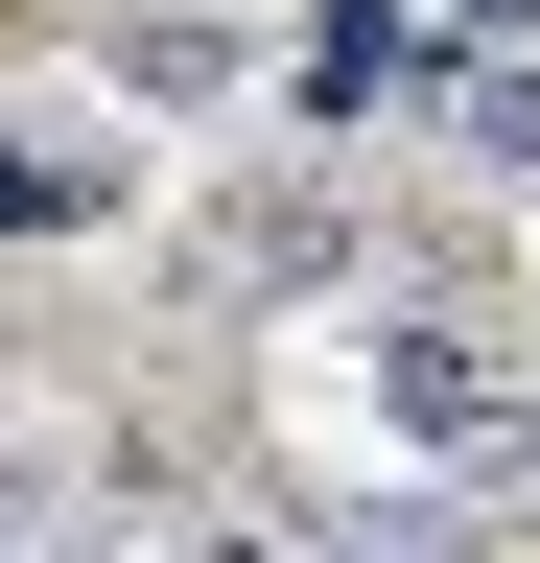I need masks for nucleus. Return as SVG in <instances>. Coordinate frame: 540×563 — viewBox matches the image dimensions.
<instances>
[{
	"mask_svg": "<svg viewBox=\"0 0 540 563\" xmlns=\"http://www.w3.org/2000/svg\"><path fill=\"white\" fill-rule=\"evenodd\" d=\"M118 188H142V165H118L71 95H0V235H71V211H118Z\"/></svg>",
	"mask_w": 540,
	"mask_h": 563,
	"instance_id": "7ed1b4c3",
	"label": "nucleus"
},
{
	"mask_svg": "<svg viewBox=\"0 0 540 563\" xmlns=\"http://www.w3.org/2000/svg\"><path fill=\"white\" fill-rule=\"evenodd\" d=\"M118 95L212 118V95H235V24H212V0H142V24H118Z\"/></svg>",
	"mask_w": 540,
	"mask_h": 563,
	"instance_id": "423d86ee",
	"label": "nucleus"
},
{
	"mask_svg": "<svg viewBox=\"0 0 540 563\" xmlns=\"http://www.w3.org/2000/svg\"><path fill=\"white\" fill-rule=\"evenodd\" d=\"M283 563H470V517H447V493H306Z\"/></svg>",
	"mask_w": 540,
	"mask_h": 563,
	"instance_id": "39448f33",
	"label": "nucleus"
},
{
	"mask_svg": "<svg viewBox=\"0 0 540 563\" xmlns=\"http://www.w3.org/2000/svg\"><path fill=\"white\" fill-rule=\"evenodd\" d=\"M423 24H447V47H540V0H423Z\"/></svg>",
	"mask_w": 540,
	"mask_h": 563,
	"instance_id": "6e6552de",
	"label": "nucleus"
},
{
	"mask_svg": "<svg viewBox=\"0 0 540 563\" xmlns=\"http://www.w3.org/2000/svg\"><path fill=\"white\" fill-rule=\"evenodd\" d=\"M235 282H353V188H258L235 211Z\"/></svg>",
	"mask_w": 540,
	"mask_h": 563,
	"instance_id": "0eeeda50",
	"label": "nucleus"
},
{
	"mask_svg": "<svg viewBox=\"0 0 540 563\" xmlns=\"http://www.w3.org/2000/svg\"><path fill=\"white\" fill-rule=\"evenodd\" d=\"M24 540H47V517H24V470H0V563H24Z\"/></svg>",
	"mask_w": 540,
	"mask_h": 563,
	"instance_id": "1a4fd4ad",
	"label": "nucleus"
},
{
	"mask_svg": "<svg viewBox=\"0 0 540 563\" xmlns=\"http://www.w3.org/2000/svg\"><path fill=\"white\" fill-rule=\"evenodd\" d=\"M423 70H447L423 0H306V24H283V118H306V141H399Z\"/></svg>",
	"mask_w": 540,
	"mask_h": 563,
	"instance_id": "f03ea898",
	"label": "nucleus"
},
{
	"mask_svg": "<svg viewBox=\"0 0 540 563\" xmlns=\"http://www.w3.org/2000/svg\"><path fill=\"white\" fill-rule=\"evenodd\" d=\"M24 563H118V540H24Z\"/></svg>",
	"mask_w": 540,
	"mask_h": 563,
	"instance_id": "9d476101",
	"label": "nucleus"
},
{
	"mask_svg": "<svg viewBox=\"0 0 540 563\" xmlns=\"http://www.w3.org/2000/svg\"><path fill=\"white\" fill-rule=\"evenodd\" d=\"M423 141L494 165V188H540V47H447V70H423Z\"/></svg>",
	"mask_w": 540,
	"mask_h": 563,
	"instance_id": "20e7f679",
	"label": "nucleus"
},
{
	"mask_svg": "<svg viewBox=\"0 0 540 563\" xmlns=\"http://www.w3.org/2000/svg\"><path fill=\"white\" fill-rule=\"evenodd\" d=\"M376 422L423 470H517V329H470V306H376Z\"/></svg>",
	"mask_w": 540,
	"mask_h": 563,
	"instance_id": "f257e3e1",
	"label": "nucleus"
}]
</instances>
